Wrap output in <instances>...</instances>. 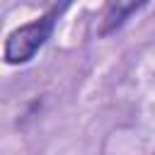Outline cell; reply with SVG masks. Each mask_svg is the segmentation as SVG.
<instances>
[{
    "label": "cell",
    "mask_w": 155,
    "mask_h": 155,
    "mask_svg": "<svg viewBox=\"0 0 155 155\" xmlns=\"http://www.w3.org/2000/svg\"><path fill=\"white\" fill-rule=\"evenodd\" d=\"M145 2H124V0H116L107 7L104 12V19H102V34H111L116 31L131 15H136Z\"/></svg>",
    "instance_id": "2"
},
{
    "label": "cell",
    "mask_w": 155,
    "mask_h": 155,
    "mask_svg": "<svg viewBox=\"0 0 155 155\" xmlns=\"http://www.w3.org/2000/svg\"><path fill=\"white\" fill-rule=\"evenodd\" d=\"M65 5L61 7H51L48 12H44L41 17L12 29L7 34V41H5V61L12 63V65H19V63H27L36 56V51L51 39L53 29H56V19L61 15Z\"/></svg>",
    "instance_id": "1"
}]
</instances>
